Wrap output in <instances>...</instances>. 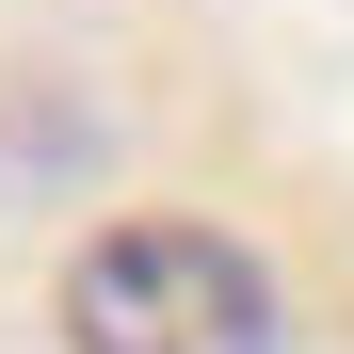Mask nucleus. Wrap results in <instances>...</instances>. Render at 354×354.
I'll return each instance as SVG.
<instances>
[{
    "label": "nucleus",
    "mask_w": 354,
    "mask_h": 354,
    "mask_svg": "<svg viewBox=\"0 0 354 354\" xmlns=\"http://www.w3.org/2000/svg\"><path fill=\"white\" fill-rule=\"evenodd\" d=\"M65 354H290L274 258L209 209H129L65 258Z\"/></svg>",
    "instance_id": "f257e3e1"
}]
</instances>
